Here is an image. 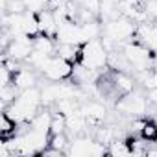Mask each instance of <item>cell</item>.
Instances as JSON below:
<instances>
[{"label": "cell", "mask_w": 157, "mask_h": 157, "mask_svg": "<svg viewBox=\"0 0 157 157\" xmlns=\"http://www.w3.org/2000/svg\"><path fill=\"white\" fill-rule=\"evenodd\" d=\"M72 72H74V63H70L59 56H52L43 76L48 82H65V80H70Z\"/></svg>", "instance_id": "obj_1"}, {"label": "cell", "mask_w": 157, "mask_h": 157, "mask_svg": "<svg viewBox=\"0 0 157 157\" xmlns=\"http://www.w3.org/2000/svg\"><path fill=\"white\" fill-rule=\"evenodd\" d=\"M6 52H8L10 57H13V59H17V61H26V59L30 57V54L33 52V41H32L28 35L21 33V35H17V37L11 41V44L8 46Z\"/></svg>", "instance_id": "obj_2"}, {"label": "cell", "mask_w": 157, "mask_h": 157, "mask_svg": "<svg viewBox=\"0 0 157 157\" xmlns=\"http://www.w3.org/2000/svg\"><path fill=\"white\" fill-rule=\"evenodd\" d=\"M135 82L137 80L129 76V72H118V70L115 72V89L120 98L135 91Z\"/></svg>", "instance_id": "obj_3"}, {"label": "cell", "mask_w": 157, "mask_h": 157, "mask_svg": "<svg viewBox=\"0 0 157 157\" xmlns=\"http://www.w3.org/2000/svg\"><path fill=\"white\" fill-rule=\"evenodd\" d=\"M35 83H37V76L33 74V70L21 68L17 74H13V85H17L21 91L30 89V87H35Z\"/></svg>", "instance_id": "obj_4"}, {"label": "cell", "mask_w": 157, "mask_h": 157, "mask_svg": "<svg viewBox=\"0 0 157 157\" xmlns=\"http://www.w3.org/2000/svg\"><path fill=\"white\" fill-rule=\"evenodd\" d=\"M139 137H140L142 140H146V142L155 144V142H157V120H153V118H146L142 129L139 131Z\"/></svg>", "instance_id": "obj_5"}, {"label": "cell", "mask_w": 157, "mask_h": 157, "mask_svg": "<svg viewBox=\"0 0 157 157\" xmlns=\"http://www.w3.org/2000/svg\"><path fill=\"white\" fill-rule=\"evenodd\" d=\"M21 94V89L17 85H6V87H0V102H2V109H6L10 104H13Z\"/></svg>", "instance_id": "obj_6"}, {"label": "cell", "mask_w": 157, "mask_h": 157, "mask_svg": "<svg viewBox=\"0 0 157 157\" xmlns=\"http://www.w3.org/2000/svg\"><path fill=\"white\" fill-rule=\"evenodd\" d=\"M107 155H113V157H128V155H131V150L126 144V140L117 139V140H113L107 146Z\"/></svg>", "instance_id": "obj_7"}, {"label": "cell", "mask_w": 157, "mask_h": 157, "mask_svg": "<svg viewBox=\"0 0 157 157\" xmlns=\"http://www.w3.org/2000/svg\"><path fill=\"white\" fill-rule=\"evenodd\" d=\"M48 146H54V148H57V150L67 153V150L70 146V140H68L67 133H57V135H50V144Z\"/></svg>", "instance_id": "obj_8"}, {"label": "cell", "mask_w": 157, "mask_h": 157, "mask_svg": "<svg viewBox=\"0 0 157 157\" xmlns=\"http://www.w3.org/2000/svg\"><path fill=\"white\" fill-rule=\"evenodd\" d=\"M144 10H146L148 17L157 22V0H146V2H144Z\"/></svg>", "instance_id": "obj_9"}, {"label": "cell", "mask_w": 157, "mask_h": 157, "mask_svg": "<svg viewBox=\"0 0 157 157\" xmlns=\"http://www.w3.org/2000/svg\"><path fill=\"white\" fill-rule=\"evenodd\" d=\"M100 4H102V0H83L82 8H87V10L98 13V11H100Z\"/></svg>", "instance_id": "obj_10"}, {"label": "cell", "mask_w": 157, "mask_h": 157, "mask_svg": "<svg viewBox=\"0 0 157 157\" xmlns=\"http://www.w3.org/2000/svg\"><path fill=\"white\" fill-rule=\"evenodd\" d=\"M148 102H151V104H155L157 105V89H151V91H148Z\"/></svg>", "instance_id": "obj_11"}, {"label": "cell", "mask_w": 157, "mask_h": 157, "mask_svg": "<svg viewBox=\"0 0 157 157\" xmlns=\"http://www.w3.org/2000/svg\"><path fill=\"white\" fill-rule=\"evenodd\" d=\"M146 155H148V157H157V148H148Z\"/></svg>", "instance_id": "obj_12"}]
</instances>
